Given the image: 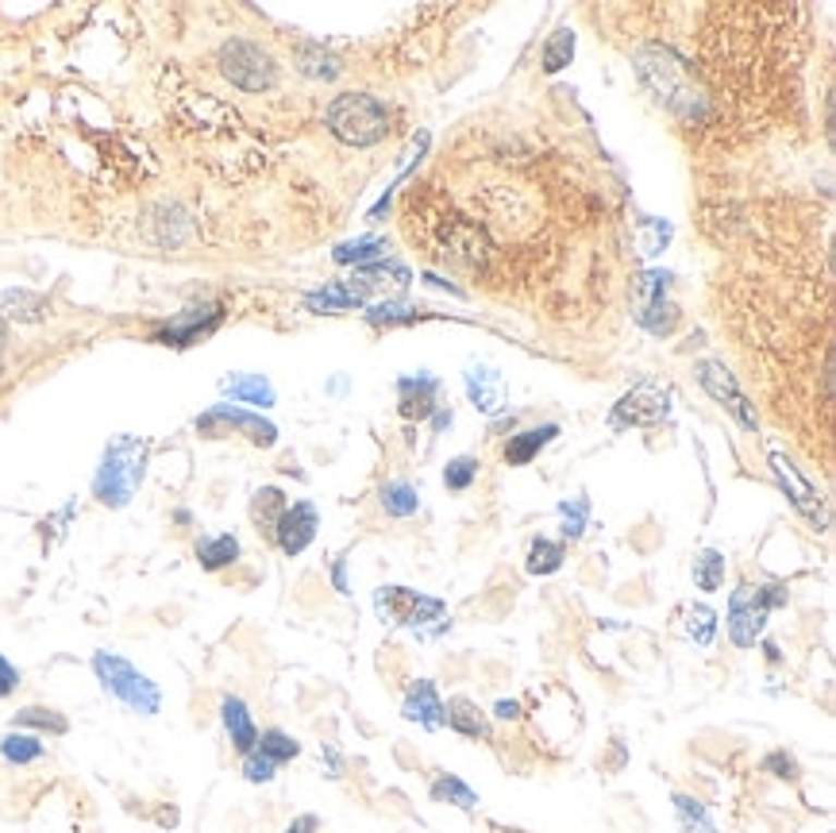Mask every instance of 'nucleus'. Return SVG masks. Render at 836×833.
Instances as JSON below:
<instances>
[{"instance_id": "obj_42", "label": "nucleus", "mask_w": 836, "mask_h": 833, "mask_svg": "<svg viewBox=\"0 0 836 833\" xmlns=\"http://www.w3.org/2000/svg\"><path fill=\"white\" fill-rule=\"evenodd\" d=\"M640 255H659L663 248H667V240H671V225H663V220H647V225H640Z\"/></svg>"}, {"instance_id": "obj_41", "label": "nucleus", "mask_w": 836, "mask_h": 833, "mask_svg": "<svg viewBox=\"0 0 836 833\" xmlns=\"http://www.w3.org/2000/svg\"><path fill=\"white\" fill-rule=\"evenodd\" d=\"M559 517H564V536H567V541H579V536L586 533V521H590V502H586V498L559 502Z\"/></svg>"}, {"instance_id": "obj_38", "label": "nucleus", "mask_w": 836, "mask_h": 833, "mask_svg": "<svg viewBox=\"0 0 836 833\" xmlns=\"http://www.w3.org/2000/svg\"><path fill=\"white\" fill-rule=\"evenodd\" d=\"M571 59H574V32L571 27H559L544 47V70L547 74H559L564 67H571Z\"/></svg>"}, {"instance_id": "obj_10", "label": "nucleus", "mask_w": 836, "mask_h": 833, "mask_svg": "<svg viewBox=\"0 0 836 833\" xmlns=\"http://www.w3.org/2000/svg\"><path fill=\"white\" fill-rule=\"evenodd\" d=\"M671 413V394L655 383H640L613 406L609 428H652L663 425Z\"/></svg>"}, {"instance_id": "obj_29", "label": "nucleus", "mask_w": 836, "mask_h": 833, "mask_svg": "<svg viewBox=\"0 0 836 833\" xmlns=\"http://www.w3.org/2000/svg\"><path fill=\"white\" fill-rule=\"evenodd\" d=\"M4 313L12 321H24V325H35V321L47 317V298L32 290H9L4 293Z\"/></svg>"}, {"instance_id": "obj_50", "label": "nucleus", "mask_w": 836, "mask_h": 833, "mask_svg": "<svg viewBox=\"0 0 836 833\" xmlns=\"http://www.w3.org/2000/svg\"><path fill=\"white\" fill-rule=\"evenodd\" d=\"M4 343H9V328H4V321H0V359H4Z\"/></svg>"}, {"instance_id": "obj_40", "label": "nucleus", "mask_w": 836, "mask_h": 833, "mask_svg": "<svg viewBox=\"0 0 836 833\" xmlns=\"http://www.w3.org/2000/svg\"><path fill=\"white\" fill-rule=\"evenodd\" d=\"M478 471H482L478 456H456L448 467H444V486H448V491H471Z\"/></svg>"}, {"instance_id": "obj_28", "label": "nucleus", "mask_w": 836, "mask_h": 833, "mask_svg": "<svg viewBox=\"0 0 836 833\" xmlns=\"http://www.w3.org/2000/svg\"><path fill=\"white\" fill-rule=\"evenodd\" d=\"M725 552H717V548H702L694 556V587L698 591H705V594H713V591H720V583H725Z\"/></svg>"}, {"instance_id": "obj_11", "label": "nucleus", "mask_w": 836, "mask_h": 833, "mask_svg": "<svg viewBox=\"0 0 836 833\" xmlns=\"http://www.w3.org/2000/svg\"><path fill=\"white\" fill-rule=\"evenodd\" d=\"M767 459H771V471H775V479L783 483V491H787L790 506H795L802 517H810L813 526L828 529V509H825V502H821V494L810 486V479H805L802 471L795 467V459L783 456V451H771Z\"/></svg>"}, {"instance_id": "obj_9", "label": "nucleus", "mask_w": 836, "mask_h": 833, "mask_svg": "<svg viewBox=\"0 0 836 833\" xmlns=\"http://www.w3.org/2000/svg\"><path fill=\"white\" fill-rule=\"evenodd\" d=\"M698 383H702V390L710 394L717 406H725L732 417H737V425L748 428V433H755V425H760V417H755V406L744 398V390L737 386V375H732L720 359H702L694 367Z\"/></svg>"}, {"instance_id": "obj_7", "label": "nucleus", "mask_w": 836, "mask_h": 833, "mask_svg": "<svg viewBox=\"0 0 836 833\" xmlns=\"http://www.w3.org/2000/svg\"><path fill=\"white\" fill-rule=\"evenodd\" d=\"M220 70L243 93H263L278 82V62L270 59V50H263L251 39H228L220 47Z\"/></svg>"}, {"instance_id": "obj_30", "label": "nucleus", "mask_w": 836, "mask_h": 833, "mask_svg": "<svg viewBox=\"0 0 836 833\" xmlns=\"http://www.w3.org/2000/svg\"><path fill=\"white\" fill-rule=\"evenodd\" d=\"M432 799L436 802H451V807H459V810H474L478 807V795L471 792V787L459 780V775H436L432 780Z\"/></svg>"}, {"instance_id": "obj_12", "label": "nucleus", "mask_w": 836, "mask_h": 833, "mask_svg": "<svg viewBox=\"0 0 836 833\" xmlns=\"http://www.w3.org/2000/svg\"><path fill=\"white\" fill-rule=\"evenodd\" d=\"M197 428L201 433H213V428H235V433H243L251 444H258V448H270V444L278 440V428H274L266 417L247 413V409H240V406H213L208 413L197 417Z\"/></svg>"}, {"instance_id": "obj_27", "label": "nucleus", "mask_w": 836, "mask_h": 833, "mask_svg": "<svg viewBox=\"0 0 836 833\" xmlns=\"http://www.w3.org/2000/svg\"><path fill=\"white\" fill-rule=\"evenodd\" d=\"M381 509L389 517H413L421 509V491L405 479H393V483L381 486Z\"/></svg>"}, {"instance_id": "obj_2", "label": "nucleus", "mask_w": 836, "mask_h": 833, "mask_svg": "<svg viewBox=\"0 0 836 833\" xmlns=\"http://www.w3.org/2000/svg\"><path fill=\"white\" fill-rule=\"evenodd\" d=\"M143 463H147V440L140 436H112L100 456L97 475H93V494L100 506L120 509L132 502V494L143 483Z\"/></svg>"}, {"instance_id": "obj_49", "label": "nucleus", "mask_w": 836, "mask_h": 833, "mask_svg": "<svg viewBox=\"0 0 836 833\" xmlns=\"http://www.w3.org/2000/svg\"><path fill=\"white\" fill-rule=\"evenodd\" d=\"M448 425H451V409H448V406H439L436 413H432V428H436V433H444Z\"/></svg>"}, {"instance_id": "obj_15", "label": "nucleus", "mask_w": 836, "mask_h": 833, "mask_svg": "<svg viewBox=\"0 0 836 833\" xmlns=\"http://www.w3.org/2000/svg\"><path fill=\"white\" fill-rule=\"evenodd\" d=\"M439 390H444V383H439L436 375H428V371L398 378L401 417H405V421H428V417L439 409Z\"/></svg>"}, {"instance_id": "obj_5", "label": "nucleus", "mask_w": 836, "mask_h": 833, "mask_svg": "<svg viewBox=\"0 0 836 833\" xmlns=\"http://www.w3.org/2000/svg\"><path fill=\"white\" fill-rule=\"evenodd\" d=\"M787 606V587L763 583V587H737L729 599V637L737 649H755V641L767 629V614Z\"/></svg>"}, {"instance_id": "obj_6", "label": "nucleus", "mask_w": 836, "mask_h": 833, "mask_svg": "<svg viewBox=\"0 0 836 833\" xmlns=\"http://www.w3.org/2000/svg\"><path fill=\"white\" fill-rule=\"evenodd\" d=\"M374 609L381 621L401 625V629H428V625H448V602L421 594L413 587H378L374 591Z\"/></svg>"}, {"instance_id": "obj_36", "label": "nucleus", "mask_w": 836, "mask_h": 833, "mask_svg": "<svg viewBox=\"0 0 836 833\" xmlns=\"http://www.w3.org/2000/svg\"><path fill=\"white\" fill-rule=\"evenodd\" d=\"M43 752L47 749L35 734H9L0 741V757L9 764H35V760H43Z\"/></svg>"}, {"instance_id": "obj_47", "label": "nucleus", "mask_w": 836, "mask_h": 833, "mask_svg": "<svg viewBox=\"0 0 836 833\" xmlns=\"http://www.w3.org/2000/svg\"><path fill=\"white\" fill-rule=\"evenodd\" d=\"M316 825H320V818L316 814H298L290 825H286V833H316Z\"/></svg>"}, {"instance_id": "obj_46", "label": "nucleus", "mask_w": 836, "mask_h": 833, "mask_svg": "<svg viewBox=\"0 0 836 833\" xmlns=\"http://www.w3.org/2000/svg\"><path fill=\"white\" fill-rule=\"evenodd\" d=\"M331 583H336V591H340V594H351V583H348V559H336V564H331Z\"/></svg>"}, {"instance_id": "obj_14", "label": "nucleus", "mask_w": 836, "mask_h": 833, "mask_svg": "<svg viewBox=\"0 0 836 833\" xmlns=\"http://www.w3.org/2000/svg\"><path fill=\"white\" fill-rule=\"evenodd\" d=\"M409 282H413V270L405 263H366V267H355V275H351V282H343V290L363 305L371 293H401Z\"/></svg>"}, {"instance_id": "obj_35", "label": "nucleus", "mask_w": 836, "mask_h": 833, "mask_svg": "<svg viewBox=\"0 0 836 833\" xmlns=\"http://www.w3.org/2000/svg\"><path fill=\"white\" fill-rule=\"evenodd\" d=\"M682 629H687V637L698 649H710L713 637H717V614H713L705 602H698V606L687 609V625H682Z\"/></svg>"}, {"instance_id": "obj_17", "label": "nucleus", "mask_w": 836, "mask_h": 833, "mask_svg": "<svg viewBox=\"0 0 836 833\" xmlns=\"http://www.w3.org/2000/svg\"><path fill=\"white\" fill-rule=\"evenodd\" d=\"M220 305H201V309H185V317L170 321V325L162 328V333L155 336L158 343H170V348H190V343H197L201 336H208L216 325H220Z\"/></svg>"}, {"instance_id": "obj_13", "label": "nucleus", "mask_w": 836, "mask_h": 833, "mask_svg": "<svg viewBox=\"0 0 836 833\" xmlns=\"http://www.w3.org/2000/svg\"><path fill=\"white\" fill-rule=\"evenodd\" d=\"M316 529H320V514H316L313 502H293L274 526V544L293 559L316 541Z\"/></svg>"}, {"instance_id": "obj_31", "label": "nucleus", "mask_w": 836, "mask_h": 833, "mask_svg": "<svg viewBox=\"0 0 836 833\" xmlns=\"http://www.w3.org/2000/svg\"><path fill=\"white\" fill-rule=\"evenodd\" d=\"M675 814H679L682 833H717V822L710 818V810L694 799V795H675Z\"/></svg>"}, {"instance_id": "obj_23", "label": "nucleus", "mask_w": 836, "mask_h": 833, "mask_svg": "<svg viewBox=\"0 0 836 833\" xmlns=\"http://www.w3.org/2000/svg\"><path fill=\"white\" fill-rule=\"evenodd\" d=\"M298 67L305 77H316V82H331V77H340V59L324 50L320 43H301L298 47Z\"/></svg>"}, {"instance_id": "obj_20", "label": "nucleus", "mask_w": 836, "mask_h": 833, "mask_svg": "<svg viewBox=\"0 0 836 833\" xmlns=\"http://www.w3.org/2000/svg\"><path fill=\"white\" fill-rule=\"evenodd\" d=\"M555 436H559V425H555V421H547V425L524 428V433L509 436V444H506V463H509V467L532 463V459H536L540 451H544L547 444L555 440Z\"/></svg>"}, {"instance_id": "obj_18", "label": "nucleus", "mask_w": 836, "mask_h": 833, "mask_svg": "<svg viewBox=\"0 0 836 833\" xmlns=\"http://www.w3.org/2000/svg\"><path fill=\"white\" fill-rule=\"evenodd\" d=\"M401 714H405L409 722L424 725V729H444V725H448V714H444V699H439V691H436V684H432V679H416V684L409 687Z\"/></svg>"}, {"instance_id": "obj_21", "label": "nucleus", "mask_w": 836, "mask_h": 833, "mask_svg": "<svg viewBox=\"0 0 836 833\" xmlns=\"http://www.w3.org/2000/svg\"><path fill=\"white\" fill-rule=\"evenodd\" d=\"M444 714H448V725L456 729V734L474 737V741H489V717H486V710H478V702L451 699V702H444Z\"/></svg>"}, {"instance_id": "obj_25", "label": "nucleus", "mask_w": 836, "mask_h": 833, "mask_svg": "<svg viewBox=\"0 0 836 833\" xmlns=\"http://www.w3.org/2000/svg\"><path fill=\"white\" fill-rule=\"evenodd\" d=\"M225 394L235 401H251V406H263L270 409L274 406V386L266 383L263 375H232L225 378Z\"/></svg>"}, {"instance_id": "obj_32", "label": "nucleus", "mask_w": 836, "mask_h": 833, "mask_svg": "<svg viewBox=\"0 0 836 833\" xmlns=\"http://www.w3.org/2000/svg\"><path fill=\"white\" fill-rule=\"evenodd\" d=\"M381 251H386V240H381V236H363V240L340 243L331 258H336L340 267H351V263H355V267H366V263H371V258H378Z\"/></svg>"}, {"instance_id": "obj_26", "label": "nucleus", "mask_w": 836, "mask_h": 833, "mask_svg": "<svg viewBox=\"0 0 836 833\" xmlns=\"http://www.w3.org/2000/svg\"><path fill=\"white\" fill-rule=\"evenodd\" d=\"M567 559V548L559 541H552V536H536L529 548V576H555L559 567H564Z\"/></svg>"}, {"instance_id": "obj_24", "label": "nucleus", "mask_w": 836, "mask_h": 833, "mask_svg": "<svg viewBox=\"0 0 836 833\" xmlns=\"http://www.w3.org/2000/svg\"><path fill=\"white\" fill-rule=\"evenodd\" d=\"M197 559L205 571H220V567L235 564L240 559V541L232 533L225 536H201L197 541Z\"/></svg>"}, {"instance_id": "obj_44", "label": "nucleus", "mask_w": 836, "mask_h": 833, "mask_svg": "<svg viewBox=\"0 0 836 833\" xmlns=\"http://www.w3.org/2000/svg\"><path fill=\"white\" fill-rule=\"evenodd\" d=\"M763 772H771L775 780H798V764L787 752H767L763 757Z\"/></svg>"}, {"instance_id": "obj_48", "label": "nucleus", "mask_w": 836, "mask_h": 833, "mask_svg": "<svg viewBox=\"0 0 836 833\" xmlns=\"http://www.w3.org/2000/svg\"><path fill=\"white\" fill-rule=\"evenodd\" d=\"M494 714H497V717H506V722H509V717H521V702L501 699V702H497V707H494Z\"/></svg>"}, {"instance_id": "obj_19", "label": "nucleus", "mask_w": 836, "mask_h": 833, "mask_svg": "<svg viewBox=\"0 0 836 833\" xmlns=\"http://www.w3.org/2000/svg\"><path fill=\"white\" fill-rule=\"evenodd\" d=\"M220 717H225V729H228V737H232L235 752L247 757V752L258 745V725H255V717H251L247 702L235 699V695H225V702H220Z\"/></svg>"}, {"instance_id": "obj_37", "label": "nucleus", "mask_w": 836, "mask_h": 833, "mask_svg": "<svg viewBox=\"0 0 836 833\" xmlns=\"http://www.w3.org/2000/svg\"><path fill=\"white\" fill-rule=\"evenodd\" d=\"M305 309H313V313H348V309H359V301L343 290V282H336V286H324V290L308 293Z\"/></svg>"}, {"instance_id": "obj_39", "label": "nucleus", "mask_w": 836, "mask_h": 833, "mask_svg": "<svg viewBox=\"0 0 836 833\" xmlns=\"http://www.w3.org/2000/svg\"><path fill=\"white\" fill-rule=\"evenodd\" d=\"M371 325H409V321H421L424 317V309L409 305V301H378V305H371Z\"/></svg>"}, {"instance_id": "obj_43", "label": "nucleus", "mask_w": 836, "mask_h": 833, "mask_svg": "<svg viewBox=\"0 0 836 833\" xmlns=\"http://www.w3.org/2000/svg\"><path fill=\"white\" fill-rule=\"evenodd\" d=\"M274 772H278V764H274V760H266L258 749H251L247 757H243V775H247L251 784H270Z\"/></svg>"}, {"instance_id": "obj_1", "label": "nucleus", "mask_w": 836, "mask_h": 833, "mask_svg": "<svg viewBox=\"0 0 836 833\" xmlns=\"http://www.w3.org/2000/svg\"><path fill=\"white\" fill-rule=\"evenodd\" d=\"M637 74L655 97L667 105L671 112H679L682 120H694L702 124L705 120V97L694 89V77H690V67L667 47H644L637 55Z\"/></svg>"}, {"instance_id": "obj_4", "label": "nucleus", "mask_w": 836, "mask_h": 833, "mask_svg": "<svg viewBox=\"0 0 836 833\" xmlns=\"http://www.w3.org/2000/svg\"><path fill=\"white\" fill-rule=\"evenodd\" d=\"M93 672H97V679L105 684V691L124 702L128 710H135V714L155 717L158 710H162L158 684H150L132 660L117 656V652H93Z\"/></svg>"}, {"instance_id": "obj_22", "label": "nucleus", "mask_w": 836, "mask_h": 833, "mask_svg": "<svg viewBox=\"0 0 836 833\" xmlns=\"http://www.w3.org/2000/svg\"><path fill=\"white\" fill-rule=\"evenodd\" d=\"M282 514H286V494L278 491V486L255 491V498H251V521H255L258 533L274 541V526H278V517Z\"/></svg>"}, {"instance_id": "obj_34", "label": "nucleus", "mask_w": 836, "mask_h": 833, "mask_svg": "<svg viewBox=\"0 0 836 833\" xmlns=\"http://www.w3.org/2000/svg\"><path fill=\"white\" fill-rule=\"evenodd\" d=\"M16 725H24V729H39V734H54L62 737L70 729V722L59 714V710H50V707H24L16 714Z\"/></svg>"}, {"instance_id": "obj_45", "label": "nucleus", "mask_w": 836, "mask_h": 833, "mask_svg": "<svg viewBox=\"0 0 836 833\" xmlns=\"http://www.w3.org/2000/svg\"><path fill=\"white\" fill-rule=\"evenodd\" d=\"M16 687H20V672L9 664V660L0 656V699H9V695L16 691Z\"/></svg>"}, {"instance_id": "obj_3", "label": "nucleus", "mask_w": 836, "mask_h": 833, "mask_svg": "<svg viewBox=\"0 0 836 833\" xmlns=\"http://www.w3.org/2000/svg\"><path fill=\"white\" fill-rule=\"evenodd\" d=\"M324 120H328L331 135L351 147H374L389 132V109L371 93H340L328 105Z\"/></svg>"}, {"instance_id": "obj_16", "label": "nucleus", "mask_w": 836, "mask_h": 833, "mask_svg": "<svg viewBox=\"0 0 836 833\" xmlns=\"http://www.w3.org/2000/svg\"><path fill=\"white\" fill-rule=\"evenodd\" d=\"M467 383V398L474 401V409H482V413H501L509 401V386H506V375L497 367H489V363H471L463 375Z\"/></svg>"}, {"instance_id": "obj_8", "label": "nucleus", "mask_w": 836, "mask_h": 833, "mask_svg": "<svg viewBox=\"0 0 836 833\" xmlns=\"http://www.w3.org/2000/svg\"><path fill=\"white\" fill-rule=\"evenodd\" d=\"M667 290H671V275L667 270H644V275L637 278V309H632V317H637L640 328H647L652 336H667L675 333V325H679V309L671 305V298H667Z\"/></svg>"}, {"instance_id": "obj_33", "label": "nucleus", "mask_w": 836, "mask_h": 833, "mask_svg": "<svg viewBox=\"0 0 836 833\" xmlns=\"http://www.w3.org/2000/svg\"><path fill=\"white\" fill-rule=\"evenodd\" d=\"M255 749L263 752L266 760H274V764H290V760H298L301 745H298V737L282 734V729H263Z\"/></svg>"}]
</instances>
